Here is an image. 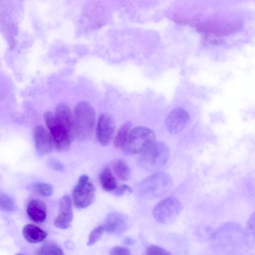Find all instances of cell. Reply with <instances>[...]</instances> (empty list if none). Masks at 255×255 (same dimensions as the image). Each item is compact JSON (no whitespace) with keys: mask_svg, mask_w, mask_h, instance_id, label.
<instances>
[{"mask_svg":"<svg viewBox=\"0 0 255 255\" xmlns=\"http://www.w3.org/2000/svg\"><path fill=\"white\" fill-rule=\"evenodd\" d=\"M26 213L29 218L37 223L44 222L46 218V207L43 202L38 199H32L28 202Z\"/></svg>","mask_w":255,"mask_h":255,"instance_id":"13","label":"cell"},{"mask_svg":"<svg viewBox=\"0 0 255 255\" xmlns=\"http://www.w3.org/2000/svg\"><path fill=\"white\" fill-rule=\"evenodd\" d=\"M100 180L102 188L107 191H115L118 187L117 181L110 169L106 167L102 171Z\"/></svg>","mask_w":255,"mask_h":255,"instance_id":"15","label":"cell"},{"mask_svg":"<svg viewBox=\"0 0 255 255\" xmlns=\"http://www.w3.org/2000/svg\"><path fill=\"white\" fill-rule=\"evenodd\" d=\"M146 254L149 255H171V253L162 247L152 245L147 248Z\"/></svg>","mask_w":255,"mask_h":255,"instance_id":"22","label":"cell"},{"mask_svg":"<svg viewBox=\"0 0 255 255\" xmlns=\"http://www.w3.org/2000/svg\"><path fill=\"white\" fill-rule=\"evenodd\" d=\"M95 122V112L88 102H79L75 107L73 114V136L84 140L92 133Z\"/></svg>","mask_w":255,"mask_h":255,"instance_id":"1","label":"cell"},{"mask_svg":"<svg viewBox=\"0 0 255 255\" xmlns=\"http://www.w3.org/2000/svg\"><path fill=\"white\" fill-rule=\"evenodd\" d=\"M172 180L166 173H155L141 182L139 191L140 195L146 198H153L162 196L171 188Z\"/></svg>","mask_w":255,"mask_h":255,"instance_id":"5","label":"cell"},{"mask_svg":"<svg viewBox=\"0 0 255 255\" xmlns=\"http://www.w3.org/2000/svg\"><path fill=\"white\" fill-rule=\"evenodd\" d=\"M246 228L249 233L255 238V211L248 219Z\"/></svg>","mask_w":255,"mask_h":255,"instance_id":"23","label":"cell"},{"mask_svg":"<svg viewBox=\"0 0 255 255\" xmlns=\"http://www.w3.org/2000/svg\"><path fill=\"white\" fill-rule=\"evenodd\" d=\"M23 235L25 240L32 244L42 242L47 237V233L34 224H27L23 228Z\"/></svg>","mask_w":255,"mask_h":255,"instance_id":"14","label":"cell"},{"mask_svg":"<svg viewBox=\"0 0 255 255\" xmlns=\"http://www.w3.org/2000/svg\"><path fill=\"white\" fill-rule=\"evenodd\" d=\"M105 230L111 234H120L128 227V219L118 212H112L108 215L103 225Z\"/></svg>","mask_w":255,"mask_h":255,"instance_id":"12","label":"cell"},{"mask_svg":"<svg viewBox=\"0 0 255 255\" xmlns=\"http://www.w3.org/2000/svg\"><path fill=\"white\" fill-rule=\"evenodd\" d=\"M115 128V122L110 115H101L96 129V137L99 142L104 146L108 145L113 137Z\"/></svg>","mask_w":255,"mask_h":255,"instance_id":"8","label":"cell"},{"mask_svg":"<svg viewBox=\"0 0 255 255\" xmlns=\"http://www.w3.org/2000/svg\"><path fill=\"white\" fill-rule=\"evenodd\" d=\"M190 117L188 112L181 108L173 110L166 119V126L168 131L176 133L181 131L186 126Z\"/></svg>","mask_w":255,"mask_h":255,"instance_id":"11","label":"cell"},{"mask_svg":"<svg viewBox=\"0 0 255 255\" xmlns=\"http://www.w3.org/2000/svg\"><path fill=\"white\" fill-rule=\"evenodd\" d=\"M169 154V147L165 143L155 141L140 153L138 163L145 170H156L166 164Z\"/></svg>","mask_w":255,"mask_h":255,"instance_id":"2","label":"cell"},{"mask_svg":"<svg viewBox=\"0 0 255 255\" xmlns=\"http://www.w3.org/2000/svg\"><path fill=\"white\" fill-rule=\"evenodd\" d=\"M131 128L132 123L130 121L126 122L121 127L114 139V145L117 148L122 149L132 129Z\"/></svg>","mask_w":255,"mask_h":255,"instance_id":"17","label":"cell"},{"mask_svg":"<svg viewBox=\"0 0 255 255\" xmlns=\"http://www.w3.org/2000/svg\"><path fill=\"white\" fill-rule=\"evenodd\" d=\"M44 120L52 137L55 148L59 151L67 150L70 146L73 131L58 121L54 113L47 112L44 114Z\"/></svg>","mask_w":255,"mask_h":255,"instance_id":"4","label":"cell"},{"mask_svg":"<svg viewBox=\"0 0 255 255\" xmlns=\"http://www.w3.org/2000/svg\"><path fill=\"white\" fill-rule=\"evenodd\" d=\"M124 243H125L126 244H127V245H131V244H133V240H132V239H131V238H126L125 239Z\"/></svg>","mask_w":255,"mask_h":255,"instance_id":"27","label":"cell"},{"mask_svg":"<svg viewBox=\"0 0 255 255\" xmlns=\"http://www.w3.org/2000/svg\"><path fill=\"white\" fill-rule=\"evenodd\" d=\"M112 255H129L130 251L127 248L121 246H116L110 251Z\"/></svg>","mask_w":255,"mask_h":255,"instance_id":"24","label":"cell"},{"mask_svg":"<svg viewBox=\"0 0 255 255\" xmlns=\"http://www.w3.org/2000/svg\"><path fill=\"white\" fill-rule=\"evenodd\" d=\"M154 141L155 134L151 129L136 127L131 130L121 150L127 155L140 154Z\"/></svg>","mask_w":255,"mask_h":255,"instance_id":"3","label":"cell"},{"mask_svg":"<svg viewBox=\"0 0 255 255\" xmlns=\"http://www.w3.org/2000/svg\"><path fill=\"white\" fill-rule=\"evenodd\" d=\"M96 189L88 175H82L72 192V198L76 207L84 209L94 202Z\"/></svg>","mask_w":255,"mask_h":255,"instance_id":"6","label":"cell"},{"mask_svg":"<svg viewBox=\"0 0 255 255\" xmlns=\"http://www.w3.org/2000/svg\"><path fill=\"white\" fill-rule=\"evenodd\" d=\"M116 175L121 180L127 181L130 176V169L128 163L123 159H118L113 165Z\"/></svg>","mask_w":255,"mask_h":255,"instance_id":"16","label":"cell"},{"mask_svg":"<svg viewBox=\"0 0 255 255\" xmlns=\"http://www.w3.org/2000/svg\"><path fill=\"white\" fill-rule=\"evenodd\" d=\"M33 138L36 150L40 155L47 154L55 148L51 134L42 126L35 128Z\"/></svg>","mask_w":255,"mask_h":255,"instance_id":"10","label":"cell"},{"mask_svg":"<svg viewBox=\"0 0 255 255\" xmlns=\"http://www.w3.org/2000/svg\"><path fill=\"white\" fill-rule=\"evenodd\" d=\"M0 207L1 210L6 212L13 211L15 207L14 199L10 196L1 194L0 197Z\"/></svg>","mask_w":255,"mask_h":255,"instance_id":"20","label":"cell"},{"mask_svg":"<svg viewBox=\"0 0 255 255\" xmlns=\"http://www.w3.org/2000/svg\"><path fill=\"white\" fill-rule=\"evenodd\" d=\"M73 217L72 204L71 198L65 195L60 199L58 214L54 220V226L61 229H67L71 225Z\"/></svg>","mask_w":255,"mask_h":255,"instance_id":"9","label":"cell"},{"mask_svg":"<svg viewBox=\"0 0 255 255\" xmlns=\"http://www.w3.org/2000/svg\"><path fill=\"white\" fill-rule=\"evenodd\" d=\"M49 165L51 167L57 170H61L63 168L62 164L57 160H52L49 161Z\"/></svg>","mask_w":255,"mask_h":255,"instance_id":"26","label":"cell"},{"mask_svg":"<svg viewBox=\"0 0 255 255\" xmlns=\"http://www.w3.org/2000/svg\"><path fill=\"white\" fill-rule=\"evenodd\" d=\"M105 231L103 225H100L95 228L89 236L87 245L92 246L95 244L100 239Z\"/></svg>","mask_w":255,"mask_h":255,"instance_id":"21","label":"cell"},{"mask_svg":"<svg viewBox=\"0 0 255 255\" xmlns=\"http://www.w3.org/2000/svg\"><path fill=\"white\" fill-rule=\"evenodd\" d=\"M38 255L64 254L63 250L57 244L53 242H47L43 244L37 251Z\"/></svg>","mask_w":255,"mask_h":255,"instance_id":"18","label":"cell"},{"mask_svg":"<svg viewBox=\"0 0 255 255\" xmlns=\"http://www.w3.org/2000/svg\"><path fill=\"white\" fill-rule=\"evenodd\" d=\"M182 208L181 203L177 199L168 197L155 205L153 209V215L157 222L165 224L175 219Z\"/></svg>","mask_w":255,"mask_h":255,"instance_id":"7","label":"cell"},{"mask_svg":"<svg viewBox=\"0 0 255 255\" xmlns=\"http://www.w3.org/2000/svg\"><path fill=\"white\" fill-rule=\"evenodd\" d=\"M34 190L43 197H49L53 193V188L49 184L43 182H35L33 184Z\"/></svg>","mask_w":255,"mask_h":255,"instance_id":"19","label":"cell"},{"mask_svg":"<svg viewBox=\"0 0 255 255\" xmlns=\"http://www.w3.org/2000/svg\"><path fill=\"white\" fill-rule=\"evenodd\" d=\"M132 190L131 188L128 185L123 184L118 186L115 190V193L117 196H122L126 193H131Z\"/></svg>","mask_w":255,"mask_h":255,"instance_id":"25","label":"cell"}]
</instances>
